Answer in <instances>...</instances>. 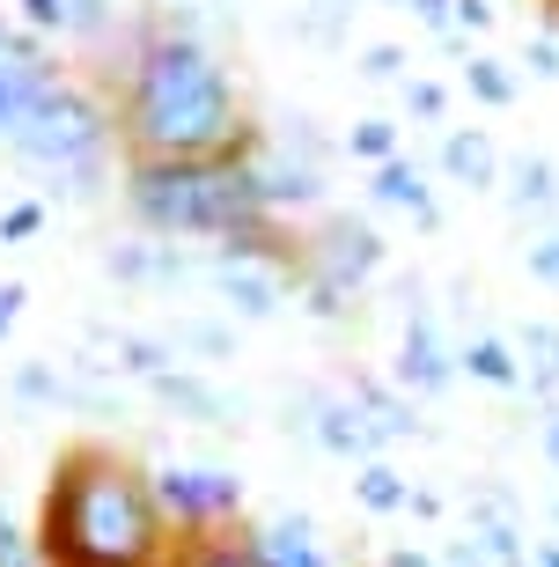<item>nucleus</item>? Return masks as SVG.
I'll list each match as a JSON object with an SVG mask.
<instances>
[{
    "mask_svg": "<svg viewBox=\"0 0 559 567\" xmlns=\"http://www.w3.org/2000/svg\"><path fill=\"white\" fill-rule=\"evenodd\" d=\"M125 44L96 89L111 96L125 163H214L258 133L244 89L207 30H177L163 8L118 22Z\"/></svg>",
    "mask_w": 559,
    "mask_h": 567,
    "instance_id": "1",
    "label": "nucleus"
},
{
    "mask_svg": "<svg viewBox=\"0 0 559 567\" xmlns=\"http://www.w3.org/2000/svg\"><path fill=\"white\" fill-rule=\"evenodd\" d=\"M30 530H38L44 567H169L177 553V530L155 508L147 464L111 442H66L52 457Z\"/></svg>",
    "mask_w": 559,
    "mask_h": 567,
    "instance_id": "2",
    "label": "nucleus"
},
{
    "mask_svg": "<svg viewBox=\"0 0 559 567\" xmlns=\"http://www.w3.org/2000/svg\"><path fill=\"white\" fill-rule=\"evenodd\" d=\"M118 199L141 236L191 244V251H221V244L272 221L258 185H250V169H244V147L214 155V163H125Z\"/></svg>",
    "mask_w": 559,
    "mask_h": 567,
    "instance_id": "3",
    "label": "nucleus"
},
{
    "mask_svg": "<svg viewBox=\"0 0 559 567\" xmlns=\"http://www.w3.org/2000/svg\"><path fill=\"white\" fill-rule=\"evenodd\" d=\"M22 169H38L52 199H74V207H96L118 185V118H111V96L96 82H74L66 74L52 96L38 104V118L8 141Z\"/></svg>",
    "mask_w": 559,
    "mask_h": 567,
    "instance_id": "4",
    "label": "nucleus"
},
{
    "mask_svg": "<svg viewBox=\"0 0 559 567\" xmlns=\"http://www.w3.org/2000/svg\"><path fill=\"white\" fill-rule=\"evenodd\" d=\"M294 266H302V280H324V288H339V295H369V280L391 266V244H383L375 221L324 207L310 229L294 236Z\"/></svg>",
    "mask_w": 559,
    "mask_h": 567,
    "instance_id": "5",
    "label": "nucleus"
},
{
    "mask_svg": "<svg viewBox=\"0 0 559 567\" xmlns=\"http://www.w3.org/2000/svg\"><path fill=\"white\" fill-rule=\"evenodd\" d=\"M155 486V508L177 538H207V530H236L244 524V480L228 464H191V457H169L147 472Z\"/></svg>",
    "mask_w": 559,
    "mask_h": 567,
    "instance_id": "6",
    "label": "nucleus"
},
{
    "mask_svg": "<svg viewBox=\"0 0 559 567\" xmlns=\"http://www.w3.org/2000/svg\"><path fill=\"white\" fill-rule=\"evenodd\" d=\"M244 169H250V185H258V199H266V214L272 221H317V214L332 207V169H317V163H302L294 147H280L266 126L244 141Z\"/></svg>",
    "mask_w": 559,
    "mask_h": 567,
    "instance_id": "7",
    "label": "nucleus"
},
{
    "mask_svg": "<svg viewBox=\"0 0 559 567\" xmlns=\"http://www.w3.org/2000/svg\"><path fill=\"white\" fill-rule=\"evenodd\" d=\"M294 280H302V266H280V258H214L207 251L199 288L228 310V324H272V317L294 310Z\"/></svg>",
    "mask_w": 559,
    "mask_h": 567,
    "instance_id": "8",
    "label": "nucleus"
},
{
    "mask_svg": "<svg viewBox=\"0 0 559 567\" xmlns=\"http://www.w3.org/2000/svg\"><path fill=\"white\" fill-rule=\"evenodd\" d=\"M288 435H302L310 450H324V457H339V464H369V457H383V442H375V427L361 421V405L346 399V383H302L288 399Z\"/></svg>",
    "mask_w": 559,
    "mask_h": 567,
    "instance_id": "9",
    "label": "nucleus"
},
{
    "mask_svg": "<svg viewBox=\"0 0 559 567\" xmlns=\"http://www.w3.org/2000/svg\"><path fill=\"white\" fill-rule=\"evenodd\" d=\"M391 383L413 391V399H449L456 391V347L442 339L435 310L420 280H405V317H397V361H391Z\"/></svg>",
    "mask_w": 559,
    "mask_h": 567,
    "instance_id": "10",
    "label": "nucleus"
},
{
    "mask_svg": "<svg viewBox=\"0 0 559 567\" xmlns=\"http://www.w3.org/2000/svg\"><path fill=\"white\" fill-rule=\"evenodd\" d=\"M147 399L163 405V413H177V421L207 427V435H236V427H244V399H236V391H221L214 377H199V369H185V361L147 383Z\"/></svg>",
    "mask_w": 559,
    "mask_h": 567,
    "instance_id": "11",
    "label": "nucleus"
},
{
    "mask_svg": "<svg viewBox=\"0 0 559 567\" xmlns=\"http://www.w3.org/2000/svg\"><path fill=\"white\" fill-rule=\"evenodd\" d=\"M104 274L125 280V288H185V280L207 274V251L191 244H155V236H133V244H111Z\"/></svg>",
    "mask_w": 559,
    "mask_h": 567,
    "instance_id": "12",
    "label": "nucleus"
},
{
    "mask_svg": "<svg viewBox=\"0 0 559 567\" xmlns=\"http://www.w3.org/2000/svg\"><path fill=\"white\" fill-rule=\"evenodd\" d=\"M15 22L38 30L44 44H111L125 8L118 0H15Z\"/></svg>",
    "mask_w": 559,
    "mask_h": 567,
    "instance_id": "13",
    "label": "nucleus"
},
{
    "mask_svg": "<svg viewBox=\"0 0 559 567\" xmlns=\"http://www.w3.org/2000/svg\"><path fill=\"white\" fill-rule=\"evenodd\" d=\"M236 530H244V546L258 553V567H339L302 508H280V516H244Z\"/></svg>",
    "mask_w": 559,
    "mask_h": 567,
    "instance_id": "14",
    "label": "nucleus"
},
{
    "mask_svg": "<svg viewBox=\"0 0 559 567\" xmlns=\"http://www.w3.org/2000/svg\"><path fill=\"white\" fill-rule=\"evenodd\" d=\"M66 82L60 52H30V60H0V147L15 141L30 118H38V104L52 96V89Z\"/></svg>",
    "mask_w": 559,
    "mask_h": 567,
    "instance_id": "15",
    "label": "nucleus"
},
{
    "mask_svg": "<svg viewBox=\"0 0 559 567\" xmlns=\"http://www.w3.org/2000/svg\"><path fill=\"white\" fill-rule=\"evenodd\" d=\"M346 399L361 405V421L375 427V442H383V450H391V442H420V435H427V421H420V399H413V391H397L391 377L353 369V377H346Z\"/></svg>",
    "mask_w": 559,
    "mask_h": 567,
    "instance_id": "16",
    "label": "nucleus"
},
{
    "mask_svg": "<svg viewBox=\"0 0 559 567\" xmlns=\"http://www.w3.org/2000/svg\"><path fill=\"white\" fill-rule=\"evenodd\" d=\"M500 155L494 147V133L486 126H442V147H435V169H442V185H456V192H500Z\"/></svg>",
    "mask_w": 559,
    "mask_h": 567,
    "instance_id": "17",
    "label": "nucleus"
},
{
    "mask_svg": "<svg viewBox=\"0 0 559 567\" xmlns=\"http://www.w3.org/2000/svg\"><path fill=\"white\" fill-rule=\"evenodd\" d=\"M500 199H508V214L516 221H552L559 214V163L552 155H538V147H522V155H508L500 163Z\"/></svg>",
    "mask_w": 559,
    "mask_h": 567,
    "instance_id": "18",
    "label": "nucleus"
},
{
    "mask_svg": "<svg viewBox=\"0 0 559 567\" xmlns=\"http://www.w3.org/2000/svg\"><path fill=\"white\" fill-rule=\"evenodd\" d=\"M369 199H375V207H391V214H413V229H427V236L442 229V199H435V185H427V169H420L413 155L375 163L369 169Z\"/></svg>",
    "mask_w": 559,
    "mask_h": 567,
    "instance_id": "19",
    "label": "nucleus"
},
{
    "mask_svg": "<svg viewBox=\"0 0 559 567\" xmlns=\"http://www.w3.org/2000/svg\"><path fill=\"white\" fill-rule=\"evenodd\" d=\"M516 361H522V391H530V405L559 399V324L552 317H530L516 332Z\"/></svg>",
    "mask_w": 559,
    "mask_h": 567,
    "instance_id": "20",
    "label": "nucleus"
},
{
    "mask_svg": "<svg viewBox=\"0 0 559 567\" xmlns=\"http://www.w3.org/2000/svg\"><path fill=\"white\" fill-rule=\"evenodd\" d=\"M456 377L486 383V391H522V361H516V347H508L500 332H472L464 347H456Z\"/></svg>",
    "mask_w": 559,
    "mask_h": 567,
    "instance_id": "21",
    "label": "nucleus"
},
{
    "mask_svg": "<svg viewBox=\"0 0 559 567\" xmlns=\"http://www.w3.org/2000/svg\"><path fill=\"white\" fill-rule=\"evenodd\" d=\"M353 502L369 508V516H405V502H413V480H405L391 457H369V464H353Z\"/></svg>",
    "mask_w": 559,
    "mask_h": 567,
    "instance_id": "22",
    "label": "nucleus"
},
{
    "mask_svg": "<svg viewBox=\"0 0 559 567\" xmlns=\"http://www.w3.org/2000/svg\"><path fill=\"white\" fill-rule=\"evenodd\" d=\"M163 339L177 347V361H228L236 354V324L228 317H177Z\"/></svg>",
    "mask_w": 559,
    "mask_h": 567,
    "instance_id": "23",
    "label": "nucleus"
},
{
    "mask_svg": "<svg viewBox=\"0 0 559 567\" xmlns=\"http://www.w3.org/2000/svg\"><path fill=\"white\" fill-rule=\"evenodd\" d=\"M169 567H258V553L244 546V530H207V538H177Z\"/></svg>",
    "mask_w": 559,
    "mask_h": 567,
    "instance_id": "24",
    "label": "nucleus"
},
{
    "mask_svg": "<svg viewBox=\"0 0 559 567\" xmlns=\"http://www.w3.org/2000/svg\"><path fill=\"white\" fill-rule=\"evenodd\" d=\"M464 89H472L486 111H516L522 82L508 74V60H494V52H464Z\"/></svg>",
    "mask_w": 559,
    "mask_h": 567,
    "instance_id": "25",
    "label": "nucleus"
},
{
    "mask_svg": "<svg viewBox=\"0 0 559 567\" xmlns=\"http://www.w3.org/2000/svg\"><path fill=\"white\" fill-rule=\"evenodd\" d=\"M339 155H353V163H391V155H405V126L397 118H353L346 133H339Z\"/></svg>",
    "mask_w": 559,
    "mask_h": 567,
    "instance_id": "26",
    "label": "nucleus"
},
{
    "mask_svg": "<svg viewBox=\"0 0 559 567\" xmlns=\"http://www.w3.org/2000/svg\"><path fill=\"white\" fill-rule=\"evenodd\" d=\"M266 133H272L280 147H294L302 163H317V169L339 163V141L324 133V118H310V111H288V118H280V126H266Z\"/></svg>",
    "mask_w": 559,
    "mask_h": 567,
    "instance_id": "27",
    "label": "nucleus"
},
{
    "mask_svg": "<svg viewBox=\"0 0 559 567\" xmlns=\"http://www.w3.org/2000/svg\"><path fill=\"white\" fill-rule=\"evenodd\" d=\"M294 317H310V324H353L361 317V295H339L324 280H294Z\"/></svg>",
    "mask_w": 559,
    "mask_h": 567,
    "instance_id": "28",
    "label": "nucleus"
},
{
    "mask_svg": "<svg viewBox=\"0 0 559 567\" xmlns=\"http://www.w3.org/2000/svg\"><path fill=\"white\" fill-rule=\"evenodd\" d=\"M353 66H361V82H375V89H397L405 74H413V52L383 38V44H361V52H353Z\"/></svg>",
    "mask_w": 559,
    "mask_h": 567,
    "instance_id": "29",
    "label": "nucleus"
},
{
    "mask_svg": "<svg viewBox=\"0 0 559 567\" xmlns=\"http://www.w3.org/2000/svg\"><path fill=\"white\" fill-rule=\"evenodd\" d=\"M397 104H405V118H420V126H442V118H449V89H442L435 74H405V82H397Z\"/></svg>",
    "mask_w": 559,
    "mask_h": 567,
    "instance_id": "30",
    "label": "nucleus"
},
{
    "mask_svg": "<svg viewBox=\"0 0 559 567\" xmlns=\"http://www.w3.org/2000/svg\"><path fill=\"white\" fill-rule=\"evenodd\" d=\"M522 266H530V280H545V288H559V214L530 229V244H522Z\"/></svg>",
    "mask_w": 559,
    "mask_h": 567,
    "instance_id": "31",
    "label": "nucleus"
},
{
    "mask_svg": "<svg viewBox=\"0 0 559 567\" xmlns=\"http://www.w3.org/2000/svg\"><path fill=\"white\" fill-rule=\"evenodd\" d=\"M294 38L317 44V52H332V44L346 38V16H339V8H324V0H310V8L294 16Z\"/></svg>",
    "mask_w": 559,
    "mask_h": 567,
    "instance_id": "32",
    "label": "nucleus"
},
{
    "mask_svg": "<svg viewBox=\"0 0 559 567\" xmlns=\"http://www.w3.org/2000/svg\"><path fill=\"white\" fill-rule=\"evenodd\" d=\"M44 221H52L44 199H15V207H0V244H30V236H44Z\"/></svg>",
    "mask_w": 559,
    "mask_h": 567,
    "instance_id": "33",
    "label": "nucleus"
},
{
    "mask_svg": "<svg viewBox=\"0 0 559 567\" xmlns=\"http://www.w3.org/2000/svg\"><path fill=\"white\" fill-rule=\"evenodd\" d=\"M0 567H44V560H38V530L15 524L8 508H0Z\"/></svg>",
    "mask_w": 559,
    "mask_h": 567,
    "instance_id": "34",
    "label": "nucleus"
},
{
    "mask_svg": "<svg viewBox=\"0 0 559 567\" xmlns=\"http://www.w3.org/2000/svg\"><path fill=\"white\" fill-rule=\"evenodd\" d=\"M449 30L456 38H486L494 30V0H449Z\"/></svg>",
    "mask_w": 559,
    "mask_h": 567,
    "instance_id": "35",
    "label": "nucleus"
},
{
    "mask_svg": "<svg viewBox=\"0 0 559 567\" xmlns=\"http://www.w3.org/2000/svg\"><path fill=\"white\" fill-rule=\"evenodd\" d=\"M522 66L538 74V82H559V38L538 30V38H522Z\"/></svg>",
    "mask_w": 559,
    "mask_h": 567,
    "instance_id": "36",
    "label": "nucleus"
},
{
    "mask_svg": "<svg viewBox=\"0 0 559 567\" xmlns=\"http://www.w3.org/2000/svg\"><path fill=\"white\" fill-rule=\"evenodd\" d=\"M383 8H405L420 30H435V38H456V30H449V0H383Z\"/></svg>",
    "mask_w": 559,
    "mask_h": 567,
    "instance_id": "37",
    "label": "nucleus"
},
{
    "mask_svg": "<svg viewBox=\"0 0 559 567\" xmlns=\"http://www.w3.org/2000/svg\"><path fill=\"white\" fill-rule=\"evenodd\" d=\"M435 560H442V567H494L486 553H478V538H472V530H456V538H442V546H435Z\"/></svg>",
    "mask_w": 559,
    "mask_h": 567,
    "instance_id": "38",
    "label": "nucleus"
},
{
    "mask_svg": "<svg viewBox=\"0 0 559 567\" xmlns=\"http://www.w3.org/2000/svg\"><path fill=\"white\" fill-rule=\"evenodd\" d=\"M538 450H545V464L559 472V399L538 405Z\"/></svg>",
    "mask_w": 559,
    "mask_h": 567,
    "instance_id": "39",
    "label": "nucleus"
},
{
    "mask_svg": "<svg viewBox=\"0 0 559 567\" xmlns=\"http://www.w3.org/2000/svg\"><path fill=\"white\" fill-rule=\"evenodd\" d=\"M22 302H30V288H22V280H0V339L22 324Z\"/></svg>",
    "mask_w": 559,
    "mask_h": 567,
    "instance_id": "40",
    "label": "nucleus"
},
{
    "mask_svg": "<svg viewBox=\"0 0 559 567\" xmlns=\"http://www.w3.org/2000/svg\"><path fill=\"white\" fill-rule=\"evenodd\" d=\"M383 567H442L427 546H383Z\"/></svg>",
    "mask_w": 559,
    "mask_h": 567,
    "instance_id": "41",
    "label": "nucleus"
},
{
    "mask_svg": "<svg viewBox=\"0 0 559 567\" xmlns=\"http://www.w3.org/2000/svg\"><path fill=\"white\" fill-rule=\"evenodd\" d=\"M405 516H420V524H442V494H427V486H413V502H405Z\"/></svg>",
    "mask_w": 559,
    "mask_h": 567,
    "instance_id": "42",
    "label": "nucleus"
},
{
    "mask_svg": "<svg viewBox=\"0 0 559 567\" xmlns=\"http://www.w3.org/2000/svg\"><path fill=\"white\" fill-rule=\"evenodd\" d=\"M530 567H559V538H538V546H530Z\"/></svg>",
    "mask_w": 559,
    "mask_h": 567,
    "instance_id": "43",
    "label": "nucleus"
},
{
    "mask_svg": "<svg viewBox=\"0 0 559 567\" xmlns=\"http://www.w3.org/2000/svg\"><path fill=\"white\" fill-rule=\"evenodd\" d=\"M324 8H339V16H353V8H361V0H324Z\"/></svg>",
    "mask_w": 559,
    "mask_h": 567,
    "instance_id": "44",
    "label": "nucleus"
},
{
    "mask_svg": "<svg viewBox=\"0 0 559 567\" xmlns=\"http://www.w3.org/2000/svg\"><path fill=\"white\" fill-rule=\"evenodd\" d=\"M552 524H559V494H552Z\"/></svg>",
    "mask_w": 559,
    "mask_h": 567,
    "instance_id": "45",
    "label": "nucleus"
},
{
    "mask_svg": "<svg viewBox=\"0 0 559 567\" xmlns=\"http://www.w3.org/2000/svg\"><path fill=\"white\" fill-rule=\"evenodd\" d=\"M228 8H236V0H228Z\"/></svg>",
    "mask_w": 559,
    "mask_h": 567,
    "instance_id": "46",
    "label": "nucleus"
}]
</instances>
